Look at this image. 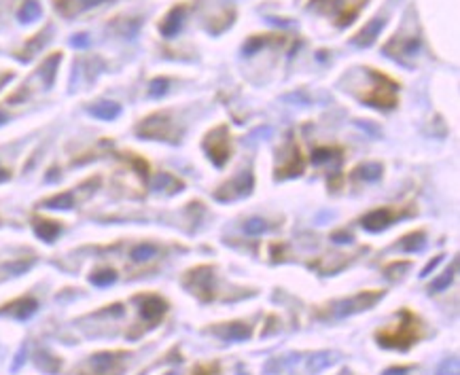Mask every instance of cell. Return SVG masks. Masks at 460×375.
<instances>
[{
    "mask_svg": "<svg viewBox=\"0 0 460 375\" xmlns=\"http://www.w3.org/2000/svg\"><path fill=\"white\" fill-rule=\"evenodd\" d=\"M363 77H365V83H360L358 87H363L360 91H354L360 102H365L367 106L373 109H395L399 102V85L376 68H363Z\"/></svg>",
    "mask_w": 460,
    "mask_h": 375,
    "instance_id": "cell-1",
    "label": "cell"
},
{
    "mask_svg": "<svg viewBox=\"0 0 460 375\" xmlns=\"http://www.w3.org/2000/svg\"><path fill=\"white\" fill-rule=\"evenodd\" d=\"M367 5V0H310L308 9L335 19L340 28H346L356 19L360 9Z\"/></svg>",
    "mask_w": 460,
    "mask_h": 375,
    "instance_id": "cell-2",
    "label": "cell"
},
{
    "mask_svg": "<svg viewBox=\"0 0 460 375\" xmlns=\"http://www.w3.org/2000/svg\"><path fill=\"white\" fill-rule=\"evenodd\" d=\"M401 316H403V322H399L397 329H386V331L378 333V339H380L382 345L407 350L411 343L418 341V337H420V320L411 312H407V310H403Z\"/></svg>",
    "mask_w": 460,
    "mask_h": 375,
    "instance_id": "cell-3",
    "label": "cell"
},
{
    "mask_svg": "<svg viewBox=\"0 0 460 375\" xmlns=\"http://www.w3.org/2000/svg\"><path fill=\"white\" fill-rule=\"evenodd\" d=\"M420 52V36L416 32L409 34H395L384 47V54L389 58H395L397 62L407 64V58H414Z\"/></svg>",
    "mask_w": 460,
    "mask_h": 375,
    "instance_id": "cell-4",
    "label": "cell"
},
{
    "mask_svg": "<svg viewBox=\"0 0 460 375\" xmlns=\"http://www.w3.org/2000/svg\"><path fill=\"white\" fill-rule=\"evenodd\" d=\"M136 134L149 140H168L172 134V119L168 113H155L138 125Z\"/></svg>",
    "mask_w": 460,
    "mask_h": 375,
    "instance_id": "cell-5",
    "label": "cell"
},
{
    "mask_svg": "<svg viewBox=\"0 0 460 375\" xmlns=\"http://www.w3.org/2000/svg\"><path fill=\"white\" fill-rule=\"evenodd\" d=\"M204 148L208 157L212 159L214 166H225V161L229 159V136H227V128L225 125H219L216 130H212L206 140H204Z\"/></svg>",
    "mask_w": 460,
    "mask_h": 375,
    "instance_id": "cell-6",
    "label": "cell"
},
{
    "mask_svg": "<svg viewBox=\"0 0 460 375\" xmlns=\"http://www.w3.org/2000/svg\"><path fill=\"white\" fill-rule=\"evenodd\" d=\"M380 297H382V293L376 291V293H360V295H356V297H352V299H346V302H337V304L333 306V316L344 318V316L363 312V310L371 308Z\"/></svg>",
    "mask_w": 460,
    "mask_h": 375,
    "instance_id": "cell-7",
    "label": "cell"
},
{
    "mask_svg": "<svg viewBox=\"0 0 460 375\" xmlns=\"http://www.w3.org/2000/svg\"><path fill=\"white\" fill-rule=\"evenodd\" d=\"M124 356L126 354L121 352H98L87 361V365L93 375H119L124 371V365H121Z\"/></svg>",
    "mask_w": 460,
    "mask_h": 375,
    "instance_id": "cell-8",
    "label": "cell"
},
{
    "mask_svg": "<svg viewBox=\"0 0 460 375\" xmlns=\"http://www.w3.org/2000/svg\"><path fill=\"white\" fill-rule=\"evenodd\" d=\"M185 15H187V5H176V7H172L170 11H168L163 15L161 23H159L161 36H165V38L176 36L183 28V23H185Z\"/></svg>",
    "mask_w": 460,
    "mask_h": 375,
    "instance_id": "cell-9",
    "label": "cell"
},
{
    "mask_svg": "<svg viewBox=\"0 0 460 375\" xmlns=\"http://www.w3.org/2000/svg\"><path fill=\"white\" fill-rule=\"evenodd\" d=\"M165 310H168V304L161 297H157V295L140 297V316H142L144 322L155 324L165 314Z\"/></svg>",
    "mask_w": 460,
    "mask_h": 375,
    "instance_id": "cell-10",
    "label": "cell"
},
{
    "mask_svg": "<svg viewBox=\"0 0 460 375\" xmlns=\"http://www.w3.org/2000/svg\"><path fill=\"white\" fill-rule=\"evenodd\" d=\"M251 189H253V174L242 172L235 181L221 187V191H216V197L219 199H235V197H242V195H249Z\"/></svg>",
    "mask_w": 460,
    "mask_h": 375,
    "instance_id": "cell-11",
    "label": "cell"
},
{
    "mask_svg": "<svg viewBox=\"0 0 460 375\" xmlns=\"http://www.w3.org/2000/svg\"><path fill=\"white\" fill-rule=\"evenodd\" d=\"M397 216H401V212L391 210V208H378L363 218V227L367 231H382L389 227V225H393Z\"/></svg>",
    "mask_w": 460,
    "mask_h": 375,
    "instance_id": "cell-12",
    "label": "cell"
},
{
    "mask_svg": "<svg viewBox=\"0 0 460 375\" xmlns=\"http://www.w3.org/2000/svg\"><path fill=\"white\" fill-rule=\"evenodd\" d=\"M187 280H193V284H187L191 288V293L200 295L202 299H208L210 297V291H212V286H210L212 269L210 267H198V269L189 271V278Z\"/></svg>",
    "mask_w": 460,
    "mask_h": 375,
    "instance_id": "cell-13",
    "label": "cell"
},
{
    "mask_svg": "<svg viewBox=\"0 0 460 375\" xmlns=\"http://www.w3.org/2000/svg\"><path fill=\"white\" fill-rule=\"evenodd\" d=\"M386 26V19L384 17H373L371 21L365 23V28L358 30L354 36H352V43L356 47H371L376 43V38L380 36L382 28Z\"/></svg>",
    "mask_w": 460,
    "mask_h": 375,
    "instance_id": "cell-14",
    "label": "cell"
},
{
    "mask_svg": "<svg viewBox=\"0 0 460 375\" xmlns=\"http://www.w3.org/2000/svg\"><path fill=\"white\" fill-rule=\"evenodd\" d=\"M102 3L104 0H56V9L64 17H75V15H81L87 9L102 5Z\"/></svg>",
    "mask_w": 460,
    "mask_h": 375,
    "instance_id": "cell-15",
    "label": "cell"
},
{
    "mask_svg": "<svg viewBox=\"0 0 460 375\" xmlns=\"http://www.w3.org/2000/svg\"><path fill=\"white\" fill-rule=\"evenodd\" d=\"M49 34H51V26H47L45 30H41L38 34H34V38H30L26 45H23V49L15 54V58L21 60V62H30V60L34 58V54H38L41 49L47 45V41L51 38Z\"/></svg>",
    "mask_w": 460,
    "mask_h": 375,
    "instance_id": "cell-16",
    "label": "cell"
},
{
    "mask_svg": "<svg viewBox=\"0 0 460 375\" xmlns=\"http://www.w3.org/2000/svg\"><path fill=\"white\" fill-rule=\"evenodd\" d=\"M36 310H38V302H36V299H32V297H23V299H19V302L7 306L5 310H0V314H11V316L17 318V320H28Z\"/></svg>",
    "mask_w": 460,
    "mask_h": 375,
    "instance_id": "cell-17",
    "label": "cell"
},
{
    "mask_svg": "<svg viewBox=\"0 0 460 375\" xmlns=\"http://www.w3.org/2000/svg\"><path fill=\"white\" fill-rule=\"evenodd\" d=\"M60 62H62V54H54V56H49V58H47V60L38 66V70H36V79L43 83V87H51V85H54Z\"/></svg>",
    "mask_w": 460,
    "mask_h": 375,
    "instance_id": "cell-18",
    "label": "cell"
},
{
    "mask_svg": "<svg viewBox=\"0 0 460 375\" xmlns=\"http://www.w3.org/2000/svg\"><path fill=\"white\" fill-rule=\"evenodd\" d=\"M60 231H62V227H60V223H56V220H45V218H36L34 220V234L41 240H45V242H54Z\"/></svg>",
    "mask_w": 460,
    "mask_h": 375,
    "instance_id": "cell-19",
    "label": "cell"
},
{
    "mask_svg": "<svg viewBox=\"0 0 460 375\" xmlns=\"http://www.w3.org/2000/svg\"><path fill=\"white\" fill-rule=\"evenodd\" d=\"M89 115L98 117L102 121H113L121 115V106L115 102H98V104L89 106Z\"/></svg>",
    "mask_w": 460,
    "mask_h": 375,
    "instance_id": "cell-20",
    "label": "cell"
},
{
    "mask_svg": "<svg viewBox=\"0 0 460 375\" xmlns=\"http://www.w3.org/2000/svg\"><path fill=\"white\" fill-rule=\"evenodd\" d=\"M216 333L223 335L229 341H244L251 335V327L244 322H233V324H227L223 331H216Z\"/></svg>",
    "mask_w": 460,
    "mask_h": 375,
    "instance_id": "cell-21",
    "label": "cell"
},
{
    "mask_svg": "<svg viewBox=\"0 0 460 375\" xmlns=\"http://www.w3.org/2000/svg\"><path fill=\"white\" fill-rule=\"evenodd\" d=\"M41 206L56 208V210H68V208L75 206V197H72V193H60V195H54L49 199H45Z\"/></svg>",
    "mask_w": 460,
    "mask_h": 375,
    "instance_id": "cell-22",
    "label": "cell"
},
{
    "mask_svg": "<svg viewBox=\"0 0 460 375\" xmlns=\"http://www.w3.org/2000/svg\"><path fill=\"white\" fill-rule=\"evenodd\" d=\"M41 13H43V9H41V5L36 3V0H26V3H23L21 9H19V21L30 23V21L38 19Z\"/></svg>",
    "mask_w": 460,
    "mask_h": 375,
    "instance_id": "cell-23",
    "label": "cell"
},
{
    "mask_svg": "<svg viewBox=\"0 0 460 375\" xmlns=\"http://www.w3.org/2000/svg\"><path fill=\"white\" fill-rule=\"evenodd\" d=\"M157 255V246L155 244H138V246H134L132 248V261H136V263H144V261H149V259H153Z\"/></svg>",
    "mask_w": 460,
    "mask_h": 375,
    "instance_id": "cell-24",
    "label": "cell"
},
{
    "mask_svg": "<svg viewBox=\"0 0 460 375\" xmlns=\"http://www.w3.org/2000/svg\"><path fill=\"white\" fill-rule=\"evenodd\" d=\"M354 177L363 179V181H378L382 177V166L380 163H365V166L356 168Z\"/></svg>",
    "mask_w": 460,
    "mask_h": 375,
    "instance_id": "cell-25",
    "label": "cell"
},
{
    "mask_svg": "<svg viewBox=\"0 0 460 375\" xmlns=\"http://www.w3.org/2000/svg\"><path fill=\"white\" fill-rule=\"evenodd\" d=\"M424 246V234L422 231H416V234H409L407 238L401 240L399 248L405 250V253H416V250H420Z\"/></svg>",
    "mask_w": 460,
    "mask_h": 375,
    "instance_id": "cell-26",
    "label": "cell"
},
{
    "mask_svg": "<svg viewBox=\"0 0 460 375\" xmlns=\"http://www.w3.org/2000/svg\"><path fill=\"white\" fill-rule=\"evenodd\" d=\"M36 367L43 369L45 373H56L60 369V359L51 356L49 352H38L36 356Z\"/></svg>",
    "mask_w": 460,
    "mask_h": 375,
    "instance_id": "cell-27",
    "label": "cell"
},
{
    "mask_svg": "<svg viewBox=\"0 0 460 375\" xmlns=\"http://www.w3.org/2000/svg\"><path fill=\"white\" fill-rule=\"evenodd\" d=\"M89 280L95 286H111L117 280V273L113 269H100V271H93Z\"/></svg>",
    "mask_w": 460,
    "mask_h": 375,
    "instance_id": "cell-28",
    "label": "cell"
},
{
    "mask_svg": "<svg viewBox=\"0 0 460 375\" xmlns=\"http://www.w3.org/2000/svg\"><path fill=\"white\" fill-rule=\"evenodd\" d=\"M454 271H456V261H454V267L452 269H448L441 278H437L433 284H430V291L433 293H439V291H444V288H448L450 284H452V280H454Z\"/></svg>",
    "mask_w": 460,
    "mask_h": 375,
    "instance_id": "cell-29",
    "label": "cell"
},
{
    "mask_svg": "<svg viewBox=\"0 0 460 375\" xmlns=\"http://www.w3.org/2000/svg\"><path fill=\"white\" fill-rule=\"evenodd\" d=\"M263 45H268V36H251L246 43H244V54L246 56H253L257 49H261Z\"/></svg>",
    "mask_w": 460,
    "mask_h": 375,
    "instance_id": "cell-30",
    "label": "cell"
},
{
    "mask_svg": "<svg viewBox=\"0 0 460 375\" xmlns=\"http://www.w3.org/2000/svg\"><path fill=\"white\" fill-rule=\"evenodd\" d=\"M168 85H170V81H168V79H155V81H151V85H149V95H151V98H159V95H163V93L168 91Z\"/></svg>",
    "mask_w": 460,
    "mask_h": 375,
    "instance_id": "cell-31",
    "label": "cell"
},
{
    "mask_svg": "<svg viewBox=\"0 0 460 375\" xmlns=\"http://www.w3.org/2000/svg\"><path fill=\"white\" fill-rule=\"evenodd\" d=\"M244 229H246L249 236H257V234H263L265 229H268V225H265L263 218H251V220L244 225Z\"/></svg>",
    "mask_w": 460,
    "mask_h": 375,
    "instance_id": "cell-32",
    "label": "cell"
},
{
    "mask_svg": "<svg viewBox=\"0 0 460 375\" xmlns=\"http://www.w3.org/2000/svg\"><path fill=\"white\" fill-rule=\"evenodd\" d=\"M437 375H458V359H448L437 369Z\"/></svg>",
    "mask_w": 460,
    "mask_h": 375,
    "instance_id": "cell-33",
    "label": "cell"
},
{
    "mask_svg": "<svg viewBox=\"0 0 460 375\" xmlns=\"http://www.w3.org/2000/svg\"><path fill=\"white\" fill-rule=\"evenodd\" d=\"M333 148H317V151H314V155H312V161L314 163H323V161H329V159H333Z\"/></svg>",
    "mask_w": 460,
    "mask_h": 375,
    "instance_id": "cell-34",
    "label": "cell"
},
{
    "mask_svg": "<svg viewBox=\"0 0 460 375\" xmlns=\"http://www.w3.org/2000/svg\"><path fill=\"white\" fill-rule=\"evenodd\" d=\"M70 45L77 47V49H83V47L89 45V36L87 34H75V36L70 38Z\"/></svg>",
    "mask_w": 460,
    "mask_h": 375,
    "instance_id": "cell-35",
    "label": "cell"
},
{
    "mask_svg": "<svg viewBox=\"0 0 460 375\" xmlns=\"http://www.w3.org/2000/svg\"><path fill=\"white\" fill-rule=\"evenodd\" d=\"M23 361H26V345H21V350L17 352V356H15V361H13V365H11V371H17V369L23 365Z\"/></svg>",
    "mask_w": 460,
    "mask_h": 375,
    "instance_id": "cell-36",
    "label": "cell"
},
{
    "mask_svg": "<svg viewBox=\"0 0 460 375\" xmlns=\"http://www.w3.org/2000/svg\"><path fill=\"white\" fill-rule=\"evenodd\" d=\"M441 261H444V257H435V259H433V261H430V263H428V265H426V267L422 269V273H420V276H422V278H424V276H428V273H430V271H433L435 267H437V265H439Z\"/></svg>",
    "mask_w": 460,
    "mask_h": 375,
    "instance_id": "cell-37",
    "label": "cell"
},
{
    "mask_svg": "<svg viewBox=\"0 0 460 375\" xmlns=\"http://www.w3.org/2000/svg\"><path fill=\"white\" fill-rule=\"evenodd\" d=\"M409 373V367H391V369H386L382 375H407Z\"/></svg>",
    "mask_w": 460,
    "mask_h": 375,
    "instance_id": "cell-38",
    "label": "cell"
},
{
    "mask_svg": "<svg viewBox=\"0 0 460 375\" xmlns=\"http://www.w3.org/2000/svg\"><path fill=\"white\" fill-rule=\"evenodd\" d=\"M13 79V74L11 72H0V89L5 87V83H9Z\"/></svg>",
    "mask_w": 460,
    "mask_h": 375,
    "instance_id": "cell-39",
    "label": "cell"
},
{
    "mask_svg": "<svg viewBox=\"0 0 460 375\" xmlns=\"http://www.w3.org/2000/svg\"><path fill=\"white\" fill-rule=\"evenodd\" d=\"M7 177H9V174H7V172H5V170H0V181H5V179H7Z\"/></svg>",
    "mask_w": 460,
    "mask_h": 375,
    "instance_id": "cell-40",
    "label": "cell"
}]
</instances>
